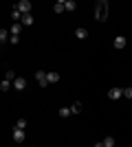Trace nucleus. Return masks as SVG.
I'll use <instances>...</instances> for the list:
<instances>
[{
  "instance_id": "6",
  "label": "nucleus",
  "mask_w": 132,
  "mask_h": 147,
  "mask_svg": "<svg viewBox=\"0 0 132 147\" xmlns=\"http://www.w3.org/2000/svg\"><path fill=\"white\" fill-rule=\"evenodd\" d=\"M24 129H18V127H16V129H13V141H16V143H22V141H24Z\"/></svg>"
},
{
  "instance_id": "2",
  "label": "nucleus",
  "mask_w": 132,
  "mask_h": 147,
  "mask_svg": "<svg viewBox=\"0 0 132 147\" xmlns=\"http://www.w3.org/2000/svg\"><path fill=\"white\" fill-rule=\"evenodd\" d=\"M16 9H18L22 16H26V13H31V2H29V0H20L18 5H16Z\"/></svg>"
},
{
  "instance_id": "15",
  "label": "nucleus",
  "mask_w": 132,
  "mask_h": 147,
  "mask_svg": "<svg viewBox=\"0 0 132 147\" xmlns=\"http://www.w3.org/2000/svg\"><path fill=\"white\" fill-rule=\"evenodd\" d=\"M46 79H49V84H57V81H60V75H57V73H49V75H46Z\"/></svg>"
},
{
  "instance_id": "24",
  "label": "nucleus",
  "mask_w": 132,
  "mask_h": 147,
  "mask_svg": "<svg viewBox=\"0 0 132 147\" xmlns=\"http://www.w3.org/2000/svg\"><path fill=\"white\" fill-rule=\"evenodd\" d=\"M93 147H106V145H104V143H95Z\"/></svg>"
},
{
  "instance_id": "11",
  "label": "nucleus",
  "mask_w": 132,
  "mask_h": 147,
  "mask_svg": "<svg viewBox=\"0 0 132 147\" xmlns=\"http://www.w3.org/2000/svg\"><path fill=\"white\" fill-rule=\"evenodd\" d=\"M9 40H11V33H9L7 29H2V31H0V42L5 44V42H9Z\"/></svg>"
},
{
  "instance_id": "14",
  "label": "nucleus",
  "mask_w": 132,
  "mask_h": 147,
  "mask_svg": "<svg viewBox=\"0 0 132 147\" xmlns=\"http://www.w3.org/2000/svg\"><path fill=\"white\" fill-rule=\"evenodd\" d=\"M57 114H60L62 119H68L73 112H70V108H60V112H57Z\"/></svg>"
},
{
  "instance_id": "19",
  "label": "nucleus",
  "mask_w": 132,
  "mask_h": 147,
  "mask_svg": "<svg viewBox=\"0 0 132 147\" xmlns=\"http://www.w3.org/2000/svg\"><path fill=\"white\" fill-rule=\"evenodd\" d=\"M9 88H11V81H9V79H5L2 84H0V90H2V92H7Z\"/></svg>"
},
{
  "instance_id": "21",
  "label": "nucleus",
  "mask_w": 132,
  "mask_h": 147,
  "mask_svg": "<svg viewBox=\"0 0 132 147\" xmlns=\"http://www.w3.org/2000/svg\"><path fill=\"white\" fill-rule=\"evenodd\" d=\"M16 127H18V129H24L26 127V121H24V119H18V121H16Z\"/></svg>"
},
{
  "instance_id": "9",
  "label": "nucleus",
  "mask_w": 132,
  "mask_h": 147,
  "mask_svg": "<svg viewBox=\"0 0 132 147\" xmlns=\"http://www.w3.org/2000/svg\"><path fill=\"white\" fill-rule=\"evenodd\" d=\"M20 29H22V22H13L9 33H11V35H20Z\"/></svg>"
},
{
  "instance_id": "8",
  "label": "nucleus",
  "mask_w": 132,
  "mask_h": 147,
  "mask_svg": "<svg viewBox=\"0 0 132 147\" xmlns=\"http://www.w3.org/2000/svg\"><path fill=\"white\" fill-rule=\"evenodd\" d=\"M13 88H16V90H24V88H26V79H22V77H18V79L13 81Z\"/></svg>"
},
{
  "instance_id": "10",
  "label": "nucleus",
  "mask_w": 132,
  "mask_h": 147,
  "mask_svg": "<svg viewBox=\"0 0 132 147\" xmlns=\"http://www.w3.org/2000/svg\"><path fill=\"white\" fill-rule=\"evenodd\" d=\"M11 20H13V22H22V13H20L16 7L11 9Z\"/></svg>"
},
{
  "instance_id": "4",
  "label": "nucleus",
  "mask_w": 132,
  "mask_h": 147,
  "mask_svg": "<svg viewBox=\"0 0 132 147\" xmlns=\"http://www.w3.org/2000/svg\"><path fill=\"white\" fill-rule=\"evenodd\" d=\"M108 97L112 99V101L114 99H121L123 97V88H110V90H108Z\"/></svg>"
},
{
  "instance_id": "25",
  "label": "nucleus",
  "mask_w": 132,
  "mask_h": 147,
  "mask_svg": "<svg viewBox=\"0 0 132 147\" xmlns=\"http://www.w3.org/2000/svg\"><path fill=\"white\" fill-rule=\"evenodd\" d=\"M130 101H132V99H130Z\"/></svg>"
},
{
  "instance_id": "1",
  "label": "nucleus",
  "mask_w": 132,
  "mask_h": 147,
  "mask_svg": "<svg viewBox=\"0 0 132 147\" xmlns=\"http://www.w3.org/2000/svg\"><path fill=\"white\" fill-rule=\"evenodd\" d=\"M95 18H97V20H106L108 18V2H106V0H99V2H97Z\"/></svg>"
},
{
  "instance_id": "3",
  "label": "nucleus",
  "mask_w": 132,
  "mask_h": 147,
  "mask_svg": "<svg viewBox=\"0 0 132 147\" xmlns=\"http://www.w3.org/2000/svg\"><path fill=\"white\" fill-rule=\"evenodd\" d=\"M46 75H49V73H44V70H38V73H35V79H38L40 88H46V86H49V79H46Z\"/></svg>"
},
{
  "instance_id": "17",
  "label": "nucleus",
  "mask_w": 132,
  "mask_h": 147,
  "mask_svg": "<svg viewBox=\"0 0 132 147\" xmlns=\"http://www.w3.org/2000/svg\"><path fill=\"white\" fill-rule=\"evenodd\" d=\"M101 143H104L106 147H114V138H112V136H106V138H104Z\"/></svg>"
},
{
  "instance_id": "12",
  "label": "nucleus",
  "mask_w": 132,
  "mask_h": 147,
  "mask_svg": "<svg viewBox=\"0 0 132 147\" xmlns=\"http://www.w3.org/2000/svg\"><path fill=\"white\" fill-rule=\"evenodd\" d=\"M68 108H70V112H73V114H79V112H82V103H79V101H75V103H70Z\"/></svg>"
},
{
  "instance_id": "23",
  "label": "nucleus",
  "mask_w": 132,
  "mask_h": 147,
  "mask_svg": "<svg viewBox=\"0 0 132 147\" xmlns=\"http://www.w3.org/2000/svg\"><path fill=\"white\" fill-rule=\"evenodd\" d=\"M20 42V37L18 35H11V40H9V44H18Z\"/></svg>"
},
{
  "instance_id": "13",
  "label": "nucleus",
  "mask_w": 132,
  "mask_h": 147,
  "mask_svg": "<svg viewBox=\"0 0 132 147\" xmlns=\"http://www.w3.org/2000/svg\"><path fill=\"white\" fill-rule=\"evenodd\" d=\"M22 24H24V26H31V24H33V16H31V13L22 16Z\"/></svg>"
},
{
  "instance_id": "20",
  "label": "nucleus",
  "mask_w": 132,
  "mask_h": 147,
  "mask_svg": "<svg viewBox=\"0 0 132 147\" xmlns=\"http://www.w3.org/2000/svg\"><path fill=\"white\" fill-rule=\"evenodd\" d=\"M5 79H9V81H11V84H13V81L18 79V77H16V73H13V70H7V75H5Z\"/></svg>"
},
{
  "instance_id": "22",
  "label": "nucleus",
  "mask_w": 132,
  "mask_h": 147,
  "mask_svg": "<svg viewBox=\"0 0 132 147\" xmlns=\"http://www.w3.org/2000/svg\"><path fill=\"white\" fill-rule=\"evenodd\" d=\"M123 97H126V99H132V86H130V88H123Z\"/></svg>"
},
{
  "instance_id": "16",
  "label": "nucleus",
  "mask_w": 132,
  "mask_h": 147,
  "mask_svg": "<svg viewBox=\"0 0 132 147\" xmlns=\"http://www.w3.org/2000/svg\"><path fill=\"white\" fill-rule=\"evenodd\" d=\"M75 35H77V37H79V40H84V37H88V31H86V29H84V26H79V29H77V31H75Z\"/></svg>"
},
{
  "instance_id": "7",
  "label": "nucleus",
  "mask_w": 132,
  "mask_h": 147,
  "mask_svg": "<svg viewBox=\"0 0 132 147\" xmlns=\"http://www.w3.org/2000/svg\"><path fill=\"white\" fill-rule=\"evenodd\" d=\"M53 11H55V13H64V11H66V0H57L55 7H53Z\"/></svg>"
},
{
  "instance_id": "5",
  "label": "nucleus",
  "mask_w": 132,
  "mask_h": 147,
  "mask_svg": "<svg viewBox=\"0 0 132 147\" xmlns=\"http://www.w3.org/2000/svg\"><path fill=\"white\" fill-rule=\"evenodd\" d=\"M126 44H128V40L123 35H117V37H114V49H126Z\"/></svg>"
},
{
  "instance_id": "18",
  "label": "nucleus",
  "mask_w": 132,
  "mask_h": 147,
  "mask_svg": "<svg viewBox=\"0 0 132 147\" xmlns=\"http://www.w3.org/2000/svg\"><path fill=\"white\" fill-rule=\"evenodd\" d=\"M77 5H75V0H66V11H75Z\"/></svg>"
}]
</instances>
